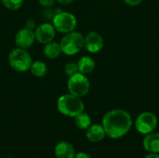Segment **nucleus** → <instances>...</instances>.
<instances>
[{
  "mask_svg": "<svg viewBox=\"0 0 159 158\" xmlns=\"http://www.w3.org/2000/svg\"><path fill=\"white\" fill-rule=\"evenodd\" d=\"M52 24L56 31L61 34H68L75 31L77 20L74 14L65 11H60L52 19Z\"/></svg>",
  "mask_w": 159,
  "mask_h": 158,
  "instance_id": "39448f33",
  "label": "nucleus"
},
{
  "mask_svg": "<svg viewBox=\"0 0 159 158\" xmlns=\"http://www.w3.org/2000/svg\"><path fill=\"white\" fill-rule=\"evenodd\" d=\"M74 158H91L90 156L85 152H80V153H77L76 155H75Z\"/></svg>",
  "mask_w": 159,
  "mask_h": 158,
  "instance_id": "5701e85b",
  "label": "nucleus"
},
{
  "mask_svg": "<svg viewBox=\"0 0 159 158\" xmlns=\"http://www.w3.org/2000/svg\"><path fill=\"white\" fill-rule=\"evenodd\" d=\"M77 66H78L79 73L83 74H88L93 72L95 68V61L92 58L89 56H84L78 61Z\"/></svg>",
  "mask_w": 159,
  "mask_h": 158,
  "instance_id": "2eb2a0df",
  "label": "nucleus"
},
{
  "mask_svg": "<svg viewBox=\"0 0 159 158\" xmlns=\"http://www.w3.org/2000/svg\"><path fill=\"white\" fill-rule=\"evenodd\" d=\"M30 71L32 74L35 77H44L48 73V66L45 62L36 61L34 62H32Z\"/></svg>",
  "mask_w": 159,
  "mask_h": 158,
  "instance_id": "dca6fc26",
  "label": "nucleus"
},
{
  "mask_svg": "<svg viewBox=\"0 0 159 158\" xmlns=\"http://www.w3.org/2000/svg\"><path fill=\"white\" fill-rule=\"evenodd\" d=\"M143 148L149 153H159V133L151 132L143 141Z\"/></svg>",
  "mask_w": 159,
  "mask_h": 158,
  "instance_id": "ddd939ff",
  "label": "nucleus"
},
{
  "mask_svg": "<svg viewBox=\"0 0 159 158\" xmlns=\"http://www.w3.org/2000/svg\"><path fill=\"white\" fill-rule=\"evenodd\" d=\"M34 32L35 40H37L41 44H47L53 41L56 34V30L53 24L48 22L38 25Z\"/></svg>",
  "mask_w": 159,
  "mask_h": 158,
  "instance_id": "6e6552de",
  "label": "nucleus"
},
{
  "mask_svg": "<svg viewBox=\"0 0 159 158\" xmlns=\"http://www.w3.org/2000/svg\"><path fill=\"white\" fill-rule=\"evenodd\" d=\"M126 4H128L129 6H132V7H135V6H138L140 5L143 0H124Z\"/></svg>",
  "mask_w": 159,
  "mask_h": 158,
  "instance_id": "4be33fe9",
  "label": "nucleus"
},
{
  "mask_svg": "<svg viewBox=\"0 0 159 158\" xmlns=\"http://www.w3.org/2000/svg\"><path fill=\"white\" fill-rule=\"evenodd\" d=\"M132 118L130 115L122 109H114L107 112L102 118V127L106 135L112 139H119L125 136L131 129Z\"/></svg>",
  "mask_w": 159,
  "mask_h": 158,
  "instance_id": "f257e3e1",
  "label": "nucleus"
},
{
  "mask_svg": "<svg viewBox=\"0 0 159 158\" xmlns=\"http://www.w3.org/2000/svg\"><path fill=\"white\" fill-rule=\"evenodd\" d=\"M61 52L67 56H73L77 54L85 46V36L79 32H70L61 40Z\"/></svg>",
  "mask_w": 159,
  "mask_h": 158,
  "instance_id": "7ed1b4c3",
  "label": "nucleus"
},
{
  "mask_svg": "<svg viewBox=\"0 0 159 158\" xmlns=\"http://www.w3.org/2000/svg\"><path fill=\"white\" fill-rule=\"evenodd\" d=\"M67 88L71 94L81 98L89 93L90 88V83L89 78L85 74L77 73L69 77L67 82Z\"/></svg>",
  "mask_w": 159,
  "mask_h": 158,
  "instance_id": "423d86ee",
  "label": "nucleus"
},
{
  "mask_svg": "<svg viewBox=\"0 0 159 158\" xmlns=\"http://www.w3.org/2000/svg\"><path fill=\"white\" fill-rule=\"evenodd\" d=\"M75 124L79 129H88L91 126V118L87 113H80L75 116Z\"/></svg>",
  "mask_w": 159,
  "mask_h": 158,
  "instance_id": "f3484780",
  "label": "nucleus"
},
{
  "mask_svg": "<svg viewBox=\"0 0 159 158\" xmlns=\"http://www.w3.org/2000/svg\"><path fill=\"white\" fill-rule=\"evenodd\" d=\"M103 38L97 32H89L85 37V47L90 53H97L103 47Z\"/></svg>",
  "mask_w": 159,
  "mask_h": 158,
  "instance_id": "9d476101",
  "label": "nucleus"
},
{
  "mask_svg": "<svg viewBox=\"0 0 159 158\" xmlns=\"http://www.w3.org/2000/svg\"><path fill=\"white\" fill-rule=\"evenodd\" d=\"M157 127V117L150 112H144L138 115L135 121L136 129L144 135L153 132Z\"/></svg>",
  "mask_w": 159,
  "mask_h": 158,
  "instance_id": "0eeeda50",
  "label": "nucleus"
},
{
  "mask_svg": "<svg viewBox=\"0 0 159 158\" xmlns=\"http://www.w3.org/2000/svg\"><path fill=\"white\" fill-rule=\"evenodd\" d=\"M38 2L43 7H50L54 5L56 0H38Z\"/></svg>",
  "mask_w": 159,
  "mask_h": 158,
  "instance_id": "aec40b11",
  "label": "nucleus"
},
{
  "mask_svg": "<svg viewBox=\"0 0 159 158\" xmlns=\"http://www.w3.org/2000/svg\"><path fill=\"white\" fill-rule=\"evenodd\" d=\"M35 41L34 32L27 28L20 29L15 35V44L18 47L27 49L31 47Z\"/></svg>",
  "mask_w": 159,
  "mask_h": 158,
  "instance_id": "1a4fd4ad",
  "label": "nucleus"
},
{
  "mask_svg": "<svg viewBox=\"0 0 159 158\" xmlns=\"http://www.w3.org/2000/svg\"><path fill=\"white\" fill-rule=\"evenodd\" d=\"M86 136L89 142H102L105 138L106 133H105V130H104L102 125L94 124V125H91L87 129Z\"/></svg>",
  "mask_w": 159,
  "mask_h": 158,
  "instance_id": "9b49d317",
  "label": "nucleus"
},
{
  "mask_svg": "<svg viewBox=\"0 0 159 158\" xmlns=\"http://www.w3.org/2000/svg\"><path fill=\"white\" fill-rule=\"evenodd\" d=\"M25 28L29 29V30H32V31H34L35 30V21L32 19L28 20L26 21V24H25Z\"/></svg>",
  "mask_w": 159,
  "mask_h": 158,
  "instance_id": "412c9836",
  "label": "nucleus"
},
{
  "mask_svg": "<svg viewBox=\"0 0 159 158\" xmlns=\"http://www.w3.org/2000/svg\"><path fill=\"white\" fill-rule=\"evenodd\" d=\"M7 158H12V157H7Z\"/></svg>",
  "mask_w": 159,
  "mask_h": 158,
  "instance_id": "a878e982",
  "label": "nucleus"
},
{
  "mask_svg": "<svg viewBox=\"0 0 159 158\" xmlns=\"http://www.w3.org/2000/svg\"><path fill=\"white\" fill-rule=\"evenodd\" d=\"M32 57L23 48H14L8 55V63L10 67L19 73H24L30 70L32 64Z\"/></svg>",
  "mask_w": 159,
  "mask_h": 158,
  "instance_id": "20e7f679",
  "label": "nucleus"
},
{
  "mask_svg": "<svg viewBox=\"0 0 159 158\" xmlns=\"http://www.w3.org/2000/svg\"><path fill=\"white\" fill-rule=\"evenodd\" d=\"M43 52L47 58L51 59V60L58 58L62 53L61 48V45L57 42H54V41H51V42L45 44Z\"/></svg>",
  "mask_w": 159,
  "mask_h": 158,
  "instance_id": "4468645a",
  "label": "nucleus"
},
{
  "mask_svg": "<svg viewBox=\"0 0 159 158\" xmlns=\"http://www.w3.org/2000/svg\"><path fill=\"white\" fill-rule=\"evenodd\" d=\"M64 73L66 75H68L69 77L79 73L78 71V66H77V63H75V62H69L67 64H65L64 66Z\"/></svg>",
  "mask_w": 159,
  "mask_h": 158,
  "instance_id": "6ab92c4d",
  "label": "nucleus"
},
{
  "mask_svg": "<svg viewBox=\"0 0 159 158\" xmlns=\"http://www.w3.org/2000/svg\"><path fill=\"white\" fill-rule=\"evenodd\" d=\"M55 156L57 158H74L75 148L68 142H60L55 147Z\"/></svg>",
  "mask_w": 159,
  "mask_h": 158,
  "instance_id": "f8f14e48",
  "label": "nucleus"
},
{
  "mask_svg": "<svg viewBox=\"0 0 159 158\" xmlns=\"http://www.w3.org/2000/svg\"><path fill=\"white\" fill-rule=\"evenodd\" d=\"M144 158H159V155H157V153H151V154H148L147 156H145Z\"/></svg>",
  "mask_w": 159,
  "mask_h": 158,
  "instance_id": "393cba45",
  "label": "nucleus"
},
{
  "mask_svg": "<svg viewBox=\"0 0 159 158\" xmlns=\"http://www.w3.org/2000/svg\"><path fill=\"white\" fill-rule=\"evenodd\" d=\"M4 7L9 10H18L23 4V0H1Z\"/></svg>",
  "mask_w": 159,
  "mask_h": 158,
  "instance_id": "a211bd4d",
  "label": "nucleus"
},
{
  "mask_svg": "<svg viewBox=\"0 0 159 158\" xmlns=\"http://www.w3.org/2000/svg\"><path fill=\"white\" fill-rule=\"evenodd\" d=\"M57 2H59L61 5H70L72 3H74L75 0H56Z\"/></svg>",
  "mask_w": 159,
  "mask_h": 158,
  "instance_id": "b1692460",
  "label": "nucleus"
},
{
  "mask_svg": "<svg viewBox=\"0 0 159 158\" xmlns=\"http://www.w3.org/2000/svg\"><path fill=\"white\" fill-rule=\"evenodd\" d=\"M58 111L69 117H75L80 113L84 112V102L80 97L73 94H65L61 96L57 102Z\"/></svg>",
  "mask_w": 159,
  "mask_h": 158,
  "instance_id": "f03ea898",
  "label": "nucleus"
}]
</instances>
